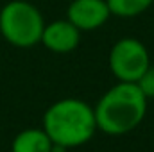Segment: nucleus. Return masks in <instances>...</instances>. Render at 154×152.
Wrapping results in <instances>:
<instances>
[{
	"mask_svg": "<svg viewBox=\"0 0 154 152\" xmlns=\"http://www.w3.org/2000/svg\"><path fill=\"white\" fill-rule=\"evenodd\" d=\"M149 99L136 82H116L95 104L97 129L109 136H124L134 131L147 114Z\"/></svg>",
	"mask_w": 154,
	"mask_h": 152,
	"instance_id": "nucleus-1",
	"label": "nucleus"
},
{
	"mask_svg": "<svg viewBox=\"0 0 154 152\" xmlns=\"http://www.w3.org/2000/svg\"><path fill=\"white\" fill-rule=\"evenodd\" d=\"M41 129L54 145L75 149L88 143L97 129L93 108L81 99H61L48 106L43 114Z\"/></svg>",
	"mask_w": 154,
	"mask_h": 152,
	"instance_id": "nucleus-2",
	"label": "nucleus"
},
{
	"mask_svg": "<svg viewBox=\"0 0 154 152\" xmlns=\"http://www.w3.org/2000/svg\"><path fill=\"white\" fill-rule=\"evenodd\" d=\"M45 18L27 0H11L0 9V34L9 45L31 48L41 41Z\"/></svg>",
	"mask_w": 154,
	"mask_h": 152,
	"instance_id": "nucleus-3",
	"label": "nucleus"
},
{
	"mask_svg": "<svg viewBox=\"0 0 154 152\" xmlns=\"http://www.w3.org/2000/svg\"><path fill=\"white\" fill-rule=\"evenodd\" d=\"M108 65L116 81L136 82L151 66V56L140 39L122 38L111 47Z\"/></svg>",
	"mask_w": 154,
	"mask_h": 152,
	"instance_id": "nucleus-4",
	"label": "nucleus"
},
{
	"mask_svg": "<svg viewBox=\"0 0 154 152\" xmlns=\"http://www.w3.org/2000/svg\"><path fill=\"white\" fill-rule=\"evenodd\" d=\"M111 16L106 0H72L66 9V20H70L81 32L100 29Z\"/></svg>",
	"mask_w": 154,
	"mask_h": 152,
	"instance_id": "nucleus-5",
	"label": "nucleus"
},
{
	"mask_svg": "<svg viewBox=\"0 0 154 152\" xmlns=\"http://www.w3.org/2000/svg\"><path fill=\"white\" fill-rule=\"evenodd\" d=\"M39 43L54 54H70L81 43V31L66 18L54 20L45 23Z\"/></svg>",
	"mask_w": 154,
	"mask_h": 152,
	"instance_id": "nucleus-6",
	"label": "nucleus"
},
{
	"mask_svg": "<svg viewBox=\"0 0 154 152\" xmlns=\"http://www.w3.org/2000/svg\"><path fill=\"white\" fill-rule=\"evenodd\" d=\"M52 140L43 129H23L11 143V152H52Z\"/></svg>",
	"mask_w": 154,
	"mask_h": 152,
	"instance_id": "nucleus-7",
	"label": "nucleus"
},
{
	"mask_svg": "<svg viewBox=\"0 0 154 152\" xmlns=\"http://www.w3.org/2000/svg\"><path fill=\"white\" fill-rule=\"evenodd\" d=\"M106 2L111 14L118 18L140 16L154 4V0H106Z\"/></svg>",
	"mask_w": 154,
	"mask_h": 152,
	"instance_id": "nucleus-8",
	"label": "nucleus"
},
{
	"mask_svg": "<svg viewBox=\"0 0 154 152\" xmlns=\"http://www.w3.org/2000/svg\"><path fill=\"white\" fill-rule=\"evenodd\" d=\"M136 84L147 99H154V65L145 70V74L136 81Z\"/></svg>",
	"mask_w": 154,
	"mask_h": 152,
	"instance_id": "nucleus-9",
	"label": "nucleus"
}]
</instances>
